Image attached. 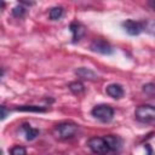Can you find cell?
<instances>
[{"mask_svg":"<svg viewBox=\"0 0 155 155\" xmlns=\"http://www.w3.org/2000/svg\"><path fill=\"white\" fill-rule=\"evenodd\" d=\"M136 119L145 125H155V107L153 105H139L134 111Z\"/></svg>","mask_w":155,"mask_h":155,"instance_id":"1","label":"cell"},{"mask_svg":"<svg viewBox=\"0 0 155 155\" xmlns=\"http://www.w3.org/2000/svg\"><path fill=\"white\" fill-rule=\"evenodd\" d=\"M76 131H78V125L70 121L61 122L54 127V133L61 139H68V138L74 137Z\"/></svg>","mask_w":155,"mask_h":155,"instance_id":"2","label":"cell"},{"mask_svg":"<svg viewBox=\"0 0 155 155\" xmlns=\"http://www.w3.org/2000/svg\"><path fill=\"white\" fill-rule=\"evenodd\" d=\"M91 114L103 122H109L114 116V109L108 104H99L91 110Z\"/></svg>","mask_w":155,"mask_h":155,"instance_id":"3","label":"cell"},{"mask_svg":"<svg viewBox=\"0 0 155 155\" xmlns=\"http://www.w3.org/2000/svg\"><path fill=\"white\" fill-rule=\"evenodd\" d=\"M87 145L94 154H98V155H107L110 151V148H109L108 143L105 142L104 137L103 138L102 137H92L88 139Z\"/></svg>","mask_w":155,"mask_h":155,"instance_id":"4","label":"cell"},{"mask_svg":"<svg viewBox=\"0 0 155 155\" xmlns=\"http://www.w3.org/2000/svg\"><path fill=\"white\" fill-rule=\"evenodd\" d=\"M122 27L126 30V33L132 36L139 35L144 30V24L142 22H137L133 19H126L125 22H122Z\"/></svg>","mask_w":155,"mask_h":155,"instance_id":"5","label":"cell"},{"mask_svg":"<svg viewBox=\"0 0 155 155\" xmlns=\"http://www.w3.org/2000/svg\"><path fill=\"white\" fill-rule=\"evenodd\" d=\"M90 48L93 52H97V53H101V54H111L113 53L111 46L103 39H94L91 42Z\"/></svg>","mask_w":155,"mask_h":155,"instance_id":"6","label":"cell"},{"mask_svg":"<svg viewBox=\"0 0 155 155\" xmlns=\"http://www.w3.org/2000/svg\"><path fill=\"white\" fill-rule=\"evenodd\" d=\"M69 29H70V31H71V34H73V42L79 41V40L84 36V34H85V27H84L81 23H79V22H73V23H70Z\"/></svg>","mask_w":155,"mask_h":155,"instance_id":"7","label":"cell"},{"mask_svg":"<svg viewBox=\"0 0 155 155\" xmlns=\"http://www.w3.org/2000/svg\"><path fill=\"white\" fill-rule=\"evenodd\" d=\"M105 92H107V94H109L110 97H113L115 99H120L124 96V88L119 84H110V85H108L107 88H105Z\"/></svg>","mask_w":155,"mask_h":155,"instance_id":"8","label":"cell"},{"mask_svg":"<svg viewBox=\"0 0 155 155\" xmlns=\"http://www.w3.org/2000/svg\"><path fill=\"white\" fill-rule=\"evenodd\" d=\"M75 74L80 78V79H84V80H96L98 76L97 74L90 69V68H85V67H81V68H78L75 70Z\"/></svg>","mask_w":155,"mask_h":155,"instance_id":"9","label":"cell"},{"mask_svg":"<svg viewBox=\"0 0 155 155\" xmlns=\"http://www.w3.org/2000/svg\"><path fill=\"white\" fill-rule=\"evenodd\" d=\"M104 139L108 143V145L110 148V151H119L120 150V148H121V140H120L119 137L113 136V134H109V136H105Z\"/></svg>","mask_w":155,"mask_h":155,"instance_id":"10","label":"cell"},{"mask_svg":"<svg viewBox=\"0 0 155 155\" xmlns=\"http://www.w3.org/2000/svg\"><path fill=\"white\" fill-rule=\"evenodd\" d=\"M22 128H23V131H24V133H25L27 140H33V139H35V138L39 136V130L33 128V127H31L30 125H28V124H24Z\"/></svg>","mask_w":155,"mask_h":155,"instance_id":"11","label":"cell"},{"mask_svg":"<svg viewBox=\"0 0 155 155\" xmlns=\"http://www.w3.org/2000/svg\"><path fill=\"white\" fill-rule=\"evenodd\" d=\"M15 110L18 111H33V113H42L46 111V108L39 107V105H18L15 108Z\"/></svg>","mask_w":155,"mask_h":155,"instance_id":"12","label":"cell"},{"mask_svg":"<svg viewBox=\"0 0 155 155\" xmlns=\"http://www.w3.org/2000/svg\"><path fill=\"white\" fill-rule=\"evenodd\" d=\"M62 15H63V7H61V6H54V7H52V8L50 10V13H48V16H50V18H51L52 21L59 19V18L62 17Z\"/></svg>","mask_w":155,"mask_h":155,"instance_id":"13","label":"cell"},{"mask_svg":"<svg viewBox=\"0 0 155 155\" xmlns=\"http://www.w3.org/2000/svg\"><path fill=\"white\" fill-rule=\"evenodd\" d=\"M68 87L74 94H80L81 92H84V85L80 81H73L69 84Z\"/></svg>","mask_w":155,"mask_h":155,"instance_id":"14","label":"cell"},{"mask_svg":"<svg viewBox=\"0 0 155 155\" xmlns=\"http://www.w3.org/2000/svg\"><path fill=\"white\" fill-rule=\"evenodd\" d=\"M10 154L11 155H27V150H25V148H23L21 145H15L11 148Z\"/></svg>","mask_w":155,"mask_h":155,"instance_id":"15","label":"cell"},{"mask_svg":"<svg viewBox=\"0 0 155 155\" xmlns=\"http://www.w3.org/2000/svg\"><path fill=\"white\" fill-rule=\"evenodd\" d=\"M24 13H25V7H23L21 4H19L18 6H16V7L12 8V15H13L15 17H17V18L22 17Z\"/></svg>","mask_w":155,"mask_h":155,"instance_id":"16","label":"cell"},{"mask_svg":"<svg viewBox=\"0 0 155 155\" xmlns=\"http://www.w3.org/2000/svg\"><path fill=\"white\" fill-rule=\"evenodd\" d=\"M143 91L147 93H154L155 92V85L154 84H147L143 86Z\"/></svg>","mask_w":155,"mask_h":155,"instance_id":"17","label":"cell"},{"mask_svg":"<svg viewBox=\"0 0 155 155\" xmlns=\"http://www.w3.org/2000/svg\"><path fill=\"white\" fill-rule=\"evenodd\" d=\"M6 108H5V105H1V119L4 120L5 117H6Z\"/></svg>","mask_w":155,"mask_h":155,"instance_id":"18","label":"cell"},{"mask_svg":"<svg viewBox=\"0 0 155 155\" xmlns=\"http://www.w3.org/2000/svg\"><path fill=\"white\" fill-rule=\"evenodd\" d=\"M145 149L148 150V155H153V151H151V149H150V147L148 144H145Z\"/></svg>","mask_w":155,"mask_h":155,"instance_id":"19","label":"cell"},{"mask_svg":"<svg viewBox=\"0 0 155 155\" xmlns=\"http://www.w3.org/2000/svg\"><path fill=\"white\" fill-rule=\"evenodd\" d=\"M148 5H149L154 11H155V1H149V2H148Z\"/></svg>","mask_w":155,"mask_h":155,"instance_id":"20","label":"cell"}]
</instances>
